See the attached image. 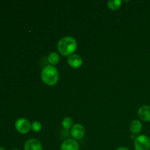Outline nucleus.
<instances>
[{"mask_svg": "<svg viewBox=\"0 0 150 150\" xmlns=\"http://www.w3.org/2000/svg\"><path fill=\"white\" fill-rule=\"evenodd\" d=\"M85 128L81 124H75L70 130V135L75 140H81L85 136Z\"/></svg>", "mask_w": 150, "mask_h": 150, "instance_id": "obj_5", "label": "nucleus"}, {"mask_svg": "<svg viewBox=\"0 0 150 150\" xmlns=\"http://www.w3.org/2000/svg\"><path fill=\"white\" fill-rule=\"evenodd\" d=\"M48 62L51 64V65H57V64H58V63L59 62V55L56 52L50 53L49 55H48Z\"/></svg>", "mask_w": 150, "mask_h": 150, "instance_id": "obj_11", "label": "nucleus"}, {"mask_svg": "<svg viewBox=\"0 0 150 150\" xmlns=\"http://www.w3.org/2000/svg\"><path fill=\"white\" fill-rule=\"evenodd\" d=\"M130 130L133 135H139L142 130V124L139 120H133L130 124Z\"/></svg>", "mask_w": 150, "mask_h": 150, "instance_id": "obj_10", "label": "nucleus"}, {"mask_svg": "<svg viewBox=\"0 0 150 150\" xmlns=\"http://www.w3.org/2000/svg\"><path fill=\"white\" fill-rule=\"evenodd\" d=\"M0 150H6V149H4V148H3V147H1V146H0Z\"/></svg>", "mask_w": 150, "mask_h": 150, "instance_id": "obj_16", "label": "nucleus"}, {"mask_svg": "<svg viewBox=\"0 0 150 150\" xmlns=\"http://www.w3.org/2000/svg\"><path fill=\"white\" fill-rule=\"evenodd\" d=\"M138 116L142 120L145 122H150V106L142 105L138 110Z\"/></svg>", "mask_w": 150, "mask_h": 150, "instance_id": "obj_9", "label": "nucleus"}, {"mask_svg": "<svg viewBox=\"0 0 150 150\" xmlns=\"http://www.w3.org/2000/svg\"><path fill=\"white\" fill-rule=\"evenodd\" d=\"M24 150H42L41 142L37 139H30L24 144Z\"/></svg>", "mask_w": 150, "mask_h": 150, "instance_id": "obj_6", "label": "nucleus"}, {"mask_svg": "<svg viewBox=\"0 0 150 150\" xmlns=\"http://www.w3.org/2000/svg\"><path fill=\"white\" fill-rule=\"evenodd\" d=\"M15 127L16 130L22 134H26L29 133L32 129V124L28 120L25 118H19L16 120L15 123Z\"/></svg>", "mask_w": 150, "mask_h": 150, "instance_id": "obj_4", "label": "nucleus"}, {"mask_svg": "<svg viewBox=\"0 0 150 150\" xmlns=\"http://www.w3.org/2000/svg\"><path fill=\"white\" fill-rule=\"evenodd\" d=\"M73 122L72 120L71 117H66L63 119L62 122V127L65 130H69V129H71L72 127L73 126Z\"/></svg>", "mask_w": 150, "mask_h": 150, "instance_id": "obj_13", "label": "nucleus"}, {"mask_svg": "<svg viewBox=\"0 0 150 150\" xmlns=\"http://www.w3.org/2000/svg\"><path fill=\"white\" fill-rule=\"evenodd\" d=\"M135 150H149L150 139L145 135H140L134 140Z\"/></svg>", "mask_w": 150, "mask_h": 150, "instance_id": "obj_3", "label": "nucleus"}, {"mask_svg": "<svg viewBox=\"0 0 150 150\" xmlns=\"http://www.w3.org/2000/svg\"><path fill=\"white\" fill-rule=\"evenodd\" d=\"M13 150H21V149H13Z\"/></svg>", "mask_w": 150, "mask_h": 150, "instance_id": "obj_17", "label": "nucleus"}, {"mask_svg": "<svg viewBox=\"0 0 150 150\" xmlns=\"http://www.w3.org/2000/svg\"><path fill=\"white\" fill-rule=\"evenodd\" d=\"M77 45V42L74 38L66 36L59 40L57 43V49L62 55L70 57L76 51Z\"/></svg>", "mask_w": 150, "mask_h": 150, "instance_id": "obj_1", "label": "nucleus"}, {"mask_svg": "<svg viewBox=\"0 0 150 150\" xmlns=\"http://www.w3.org/2000/svg\"><path fill=\"white\" fill-rule=\"evenodd\" d=\"M67 64L73 68H79L83 64V59L78 54H72L67 58Z\"/></svg>", "mask_w": 150, "mask_h": 150, "instance_id": "obj_7", "label": "nucleus"}, {"mask_svg": "<svg viewBox=\"0 0 150 150\" xmlns=\"http://www.w3.org/2000/svg\"><path fill=\"white\" fill-rule=\"evenodd\" d=\"M60 150H79V144L75 139H67L62 144Z\"/></svg>", "mask_w": 150, "mask_h": 150, "instance_id": "obj_8", "label": "nucleus"}, {"mask_svg": "<svg viewBox=\"0 0 150 150\" xmlns=\"http://www.w3.org/2000/svg\"><path fill=\"white\" fill-rule=\"evenodd\" d=\"M42 129V125L40 122L35 121L32 123V130L33 132H39Z\"/></svg>", "mask_w": 150, "mask_h": 150, "instance_id": "obj_14", "label": "nucleus"}, {"mask_svg": "<svg viewBox=\"0 0 150 150\" xmlns=\"http://www.w3.org/2000/svg\"><path fill=\"white\" fill-rule=\"evenodd\" d=\"M116 150H130L128 148L125 147V146H121V147H119L118 149H117Z\"/></svg>", "mask_w": 150, "mask_h": 150, "instance_id": "obj_15", "label": "nucleus"}, {"mask_svg": "<svg viewBox=\"0 0 150 150\" xmlns=\"http://www.w3.org/2000/svg\"><path fill=\"white\" fill-rule=\"evenodd\" d=\"M41 79L43 83L48 86L57 84L59 81V73L57 67L51 64L45 66L41 72Z\"/></svg>", "mask_w": 150, "mask_h": 150, "instance_id": "obj_2", "label": "nucleus"}, {"mask_svg": "<svg viewBox=\"0 0 150 150\" xmlns=\"http://www.w3.org/2000/svg\"><path fill=\"white\" fill-rule=\"evenodd\" d=\"M122 1L120 0H109L107 3L108 7L111 10H117L121 7Z\"/></svg>", "mask_w": 150, "mask_h": 150, "instance_id": "obj_12", "label": "nucleus"}]
</instances>
